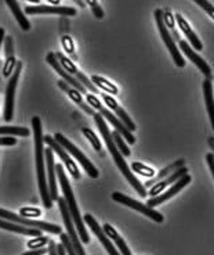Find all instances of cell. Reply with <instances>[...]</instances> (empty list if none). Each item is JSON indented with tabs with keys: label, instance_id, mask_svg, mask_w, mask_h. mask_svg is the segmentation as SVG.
Returning a JSON list of instances; mask_svg holds the SVG:
<instances>
[{
	"label": "cell",
	"instance_id": "32",
	"mask_svg": "<svg viewBox=\"0 0 214 255\" xmlns=\"http://www.w3.org/2000/svg\"><path fill=\"white\" fill-rule=\"evenodd\" d=\"M112 136H114L115 144H116V147L119 148V151L122 153V155H126V157H129V155L132 154V151H130L129 146H127L126 143H125V140H123V136H122L118 130H115L114 133H112Z\"/></svg>",
	"mask_w": 214,
	"mask_h": 255
},
{
	"label": "cell",
	"instance_id": "15",
	"mask_svg": "<svg viewBox=\"0 0 214 255\" xmlns=\"http://www.w3.org/2000/svg\"><path fill=\"white\" fill-rule=\"evenodd\" d=\"M25 14H57V15H76V10L72 7H65V6H58L53 7L49 4H39V6H26L25 7Z\"/></svg>",
	"mask_w": 214,
	"mask_h": 255
},
{
	"label": "cell",
	"instance_id": "4",
	"mask_svg": "<svg viewBox=\"0 0 214 255\" xmlns=\"http://www.w3.org/2000/svg\"><path fill=\"white\" fill-rule=\"evenodd\" d=\"M0 218L4 219V221H8V222L19 223L22 226H26V228H33V229L44 230V232H49V233H54V235H61L63 230L58 225H53V223L43 222V221H32V219H28V218H22L19 215H15L10 211L3 210L0 208Z\"/></svg>",
	"mask_w": 214,
	"mask_h": 255
},
{
	"label": "cell",
	"instance_id": "3",
	"mask_svg": "<svg viewBox=\"0 0 214 255\" xmlns=\"http://www.w3.org/2000/svg\"><path fill=\"white\" fill-rule=\"evenodd\" d=\"M56 171H57L58 176H60V185H61V189H63L64 198L67 201V205H68V210L71 212V217H72V221L75 223L76 229H77V233L79 236L82 237V242L87 244L90 242V237H88V233L86 228H84V222L82 221V217H80V212L77 210V204H76L75 196H73V191H72V187H71V183L67 175L64 172L63 165H56Z\"/></svg>",
	"mask_w": 214,
	"mask_h": 255
},
{
	"label": "cell",
	"instance_id": "48",
	"mask_svg": "<svg viewBox=\"0 0 214 255\" xmlns=\"http://www.w3.org/2000/svg\"><path fill=\"white\" fill-rule=\"evenodd\" d=\"M76 3H77L79 6H84V3H83V1H80V0H76Z\"/></svg>",
	"mask_w": 214,
	"mask_h": 255
},
{
	"label": "cell",
	"instance_id": "42",
	"mask_svg": "<svg viewBox=\"0 0 214 255\" xmlns=\"http://www.w3.org/2000/svg\"><path fill=\"white\" fill-rule=\"evenodd\" d=\"M49 253V249H39V250H31V251H28L25 254L22 255H44Z\"/></svg>",
	"mask_w": 214,
	"mask_h": 255
},
{
	"label": "cell",
	"instance_id": "35",
	"mask_svg": "<svg viewBox=\"0 0 214 255\" xmlns=\"http://www.w3.org/2000/svg\"><path fill=\"white\" fill-rule=\"evenodd\" d=\"M42 215V211L39 208H31V207H24L19 210V217L22 218H38Z\"/></svg>",
	"mask_w": 214,
	"mask_h": 255
},
{
	"label": "cell",
	"instance_id": "9",
	"mask_svg": "<svg viewBox=\"0 0 214 255\" xmlns=\"http://www.w3.org/2000/svg\"><path fill=\"white\" fill-rule=\"evenodd\" d=\"M58 205H60V211H61V215H63L64 223H65V228H67V233L71 239V243L73 246V250L76 251L77 255H86L84 250L82 247V243L79 240V237L76 235L75 226H73V221H72V217H71V212L68 210V205H67V201L65 198H58Z\"/></svg>",
	"mask_w": 214,
	"mask_h": 255
},
{
	"label": "cell",
	"instance_id": "25",
	"mask_svg": "<svg viewBox=\"0 0 214 255\" xmlns=\"http://www.w3.org/2000/svg\"><path fill=\"white\" fill-rule=\"evenodd\" d=\"M104 233L107 235L108 239L109 240H112V242H115V244L118 246V249L120 250V254L122 255H132V251H130V249L127 247V244L125 243V240L122 239V237L119 236V233L116 232V230L111 226V225H108V223H105L104 225Z\"/></svg>",
	"mask_w": 214,
	"mask_h": 255
},
{
	"label": "cell",
	"instance_id": "33",
	"mask_svg": "<svg viewBox=\"0 0 214 255\" xmlns=\"http://www.w3.org/2000/svg\"><path fill=\"white\" fill-rule=\"evenodd\" d=\"M82 133L84 134L86 137H87L88 141H90V143L93 144V147H94L97 151H101V148H102V144H101L100 139H98V137L95 136V133L93 132V130H91V129H90V128H83Z\"/></svg>",
	"mask_w": 214,
	"mask_h": 255
},
{
	"label": "cell",
	"instance_id": "43",
	"mask_svg": "<svg viewBox=\"0 0 214 255\" xmlns=\"http://www.w3.org/2000/svg\"><path fill=\"white\" fill-rule=\"evenodd\" d=\"M206 159H208V164H209V168H210V171L213 173V178H214V154H208L206 155Z\"/></svg>",
	"mask_w": 214,
	"mask_h": 255
},
{
	"label": "cell",
	"instance_id": "17",
	"mask_svg": "<svg viewBox=\"0 0 214 255\" xmlns=\"http://www.w3.org/2000/svg\"><path fill=\"white\" fill-rule=\"evenodd\" d=\"M44 157L47 161V173H49V191L53 201H58L57 180H56V164H54V154L50 147L44 150Z\"/></svg>",
	"mask_w": 214,
	"mask_h": 255
},
{
	"label": "cell",
	"instance_id": "13",
	"mask_svg": "<svg viewBox=\"0 0 214 255\" xmlns=\"http://www.w3.org/2000/svg\"><path fill=\"white\" fill-rule=\"evenodd\" d=\"M84 223H87L88 226H90V229L93 230V233H94L95 236L98 237V240L101 242V244L105 247V250L108 251V254L109 255H120L119 251L115 249V246L111 243V240L108 239V236L104 233V229L101 228L98 222L95 221L94 218L91 217L90 214H86L84 215Z\"/></svg>",
	"mask_w": 214,
	"mask_h": 255
},
{
	"label": "cell",
	"instance_id": "7",
	"mask_svg": "<svg viewBox=\"0 0 214 255\" xmlns=\"http://www.w3.org/2000/svg\"><path fill=\"white\" fill-rule=\"evenodd\" d=\"M112 200H115L116 203H119V204H123L129 207V208H133V210L139 211L141 214H144L145 217L151 218L153 222L157 223H162L164 221L163 215L160 214V212H157L151 207H148V205L143 204V203H140L137 200H133L132 197H127L125 196L123 193H119V191H115L114 194H112Z\"/></svg>",
	"mask_w": 214,
	"mask_h": 255
},
{
	"label": "cell",
	"instance_id": "39",
	"mask_svg": "<svg viewBox=\"0 0 214 255\" xmlns=\"http://www.w3.org/2000/svg\"><path fill=\"white\" fill-rule=\"evenodd\" d=\"M63 46H64V49L67 50V53L68 54H75V46H73V40L71 39V36H68V35H64L63 36Z\"/></svg>",
	"mask_w": 214,
	"mask_h": 255
},
{
	"label": "cell",
	"instance_id": "46",
	"mask_svg": "<svg viewBox=\"0 0 214 255\" xmlns=\"http://www.w3.org/2000/svg\"><path fill=\"white\" fill-rule=\"evenodd\" d=\"M4 33H6L4 29H3V28H0V47H1V45L4 43V38H6V36H4Z\"/></svg>",
	"mask_w": 214,
	"mask_h": 255
},
{
	"label": "cell",
	"instance_id": "26",
	"mask_svg": "<svg viewBox=\"0 0 214 255\" xmlns=\"http://www.w3.org/2000/svg\"><path fill=\"white\" fill-rule=\"evenodd\" d=\"M6 4L10 7V10L13 11L14 17L15 19L18 21L19 26H21V29L22 31H29L31 29V24H29V21L26 18V14L21 10V6H19V3L17 1H14V0H6Z\"/></svg>",
	"mask_w": 214,
	"mask_h": 255
},
{
	"label": "cell",
	"instance_id": "23",
	"mask_svg": "<svg viewBox=\"0 0 214 255\" xmlns=\"http://www.w3.org/2000/svg\"><path fill=\"white\" fill-rule=\"evenodd\" d=\"M203 96H205V104L208 110L209 118L212 122V128L214 129V93H213V83L210 79L203 81Z\"/></svg>",
	"mask_w": 214,
	"mask_h": 255
},
{
	"label": "cell",
	"instance_id": "14",
	"mask_svg": "<svg viewBox=\"0 0 214 255\" xmlns=\"http://www.w3.org/2000/svg\"><path fill=\"white\" fill-rule=\"evenodd\" d=\"M178 45H180V47H181V50L184 51V54H185V56H187L192 63L195 64L202 74L206 77V79H210V81H212V68L209 67V64L206 63V61H205V60H203L198 53H195V51L192 50V47H191V45H188V42H187V40H181Z\"/></svg>",
	"mask_w": 214,
	"mask_h": 255
},
{
	"label": "cell",
	"instance_id": "19",
	"mask_svg": "<svg viewBox=\"0 0 214 255\" xmlns=\"http://www.w3.org/2000/svg\"><path fill=\"white\" fill-rule=\"evenodd\" d=\"M100 114L102 115L104 118H107L108 121H109L111 124H112V125H114L115 129H116V130H118V132H119V133L122 134L123 137H126V140H127V143H129V144H134V143H136V137H134V134H133L132 132H130V130L127 129L126 125H125L123 122L120 121L118 117H115V115L112 114V113H111L109 110L104 107L102 110H100Z\"/></svg>",
	"mask_w": 214,
	"mask_h": 255
},
{
	"label": "cell",
	"instance_id": "2",
	"mask_svg": "<svg viewBox=\"0 0 214 255\" xmlns=\"http://www.w3.org/2000/svg\"><path fill=\"white\" fill-rule=\"evenodd\" d=\"M32 128H33V134H35V158H36V172H38V182L40 196L43 200V204L46 208L53 207V200L50 197L49 191V183L46 178V169H44V148H43V132H42V122L39 117L32 118Z\"/></svg>",
	"mask_w": 214,
	"mask_h": 255
},
{
	"label": "cell",
	"instance_id": "27",
	"mask_svg": "<svg viewBox=\"0 0 214 255\" xmlns=\"http://www.w3.org/2000/svg\"><path fill=\"white\" fill-rule=\"evenodd\" d=\"M90 79H91V82L94 83L98 89H104L105 93H109V95H118V93H119V89L115 86L114 83H111L109 81H107L105 78L100 77V75H93Z\"/></svg>",
	"mask_w": 214,
	"mask_h": 255
},
{
	"label": "cell",
	"instance_id": "36",
	"mask_svg": "<svg viewBox=\"0 0 214 255\" xmlns=\"http://www.w3.org/2000/svg\"><path fill=\"white\" fill-rule=\"evenodd\" d=\"M60 239H61V243H63L64 249L67 251V254L68 255H77L76 254V251L73 250V246H72V243H71L70 236L67 235V233H61L60 235Z\"/></svg>",
	"mask_w": 214,
	"mask_h": 255
},
{
	"label": "cell",
	"instance_id": "21",
	"mask_svg": "<svg viewBox=\"0 0 214 255\" xmlns=\"http://www.w3.org/2000/svg\"><path fill=\"white\" fill-rule=\"evenodd\" d=\"M174 17H176V22L178 24V26H180L181 32H184V33H185L187 39H188L189 42L192 43V47H194L195 50L201 51L202 49H203V45H202V42L199 40V38L196 36L195 32L192 31V28L189 26V24L187 22V19L184 18L181 14H176Z\"/></svg>",
	"mask_w": 214,
	"mask_h": 255
},
{
	"label": "cell",
	"instance_id": "34",
	"mask_svg": "<svg viewBox=\"0 0 214 255\" xmlns=\"http://www.w3.org/2000/svg\"><path fill=\"white\" fill-rule=\"evenodd\" d=\"M50 243V239L49 237H44V236H39L35 237V239H32L31 242L26 243V246L29 247L31 250H39V249H43L46 244H49Z\"/></svg>",
	"mask_w": 214,
	"mask_h": 255
},
{
	"label": "cell",
	"instance_id": "10",
	"mask_svg": "<svg viewBox=\"0 0 214 255\" xmlns=\"http://www.w3.org/2000/svg\"><path fill=\"white\" fill-rule=\"evenodd\" d=\"M43 140L46 144H49V147H50L54 153H57V155L60 157V158L63 159L64 164H65V166H67V169L70 171L71 176L75 179H80V171H79V168L76 166L75 161L70 157L68 151H67L64 147L60 146L57 141H56V139H54V137H51V136H49V134H47V136H44Z\"/></svg>",
	"mask_w": 214,
	"mask_h": 255
},
{
	"label": "cell",
	"instance_id": "31",
	"mask_svg": "<svg viewBox=\"0 0 214 255\" xmlns=\"http://www.w3.org/2000/svg\"><path fill=\"white\" fill-rule=\"evenodd\" d=\"M132 171L133 172H137L139 175H143V176H146V178L155 176V169H153V168L144 165V164L137 162V161H134L132 164Z\"/></svg>",
	"mask_w": 214,
	"mask_h": 255
},
{
	"label": "cell",
	"instance_id": "6",
	"mask_svg": "<svg viewBox=\"0 0 214 255\" xmlns=\"http://www.w3.org/2000/svg\"><path fill=\"white\" fill-rule=\"evenodd\" d=\"M54 139H56V141H57L60 146L64 147V148H65L71 155H73V157H75V158L82 164V166L84 168V171L87 172V175L90 176V178H93V179L98 178V175H100L98 169L93 165V162H91V161H90V159H88L87 157H86V155H84V154H83L82 151L75 146V144H72V143H71V141L61 133H56Z\"/></svg>",
	"mask_w": 214,
	"mask_h": 255
},
{
	"label": "cell",
	"instance_id": "24",
	"mask_svg": "<svg viewBox=\"0 0 214 255\" xmlns=\"http://www.w3.org/2000/svg\"><path fill=\"white\" fill-rule=\"evenodd\" d=\"M184 164H185V161H184L183 158L181 159H177V161H174L173 164H170L169 166H166V168H163L160 172L157 173L155 178H152L151 180H148L146 183H145V187H152V186H155L157 183V182H160V180H163L164 178H167V176H170L171 173H174L178 169V168H181V166H184Z\"/></svg>",
	"mask_w": 214,
	"mask_h": 255
},
{
	"label": "cell",
	"instance_id": "1",
	"mask_svg": "<svg viewBox=\"0 0 214 255\" xmlns=\"http://www.w3.org/2000/svg\"><path fill=\"white\" fill-rule=\"evenodd\" d=\"M94 121L95 124H97L98 129H100V132L101 134H102V137H104V140H105V143H107L108 150H109V153H111V155H112L115 164H116L118 168L120 169V172L125 175V178L129 180V183L134 187V190L137 191L141 197H146V196H148V191L145 190V186L140 182L139 179L134 176V173H133V171L130 169V166L126 164V159H125V157H123L122 153L119 151V148H118L116 144H115L114 136H112V133L109 132V129H108L107 127V122L104 121V117H102L100 113H98V114L95 113Z\"/></svg>",
	"mask_w": 214,
	"mask_h": 255
},
{
	"label": "cell",
	"instance_id": "44",
	"mask_svg": "<svg viewBox=\"0 0 214 255\" xmlns=\"http://www.w3.org/2000/svg\"><path fill=\"white\" fill-rule=\"evenodd\" d=\"M49 255H58L57 244L53 240H50V243H49Z\"/></svg>",
	"mask_w": 214,
	"mask_h": 255
},
{
	"label": "cell",
	"instance_id": "37",
	"mask_svg": "<svg viewBox=\"0 0 214 255\" xmlns=\"http://www.w3.org/2000/svg\"><path fill=\"white\" fill-rule=\"evenodd\" d=\"M86 99H87V104L93 110L100 111V110L104 109V106H102L101 100H98V97H97L95 95H93V93H87V95H86Z\"/></svg>",
	"mask_w": 214,
	"mask_h": 255
},
{
	"label": "cell",
	"instance_id": "18",
	"mask_svg": "<svg viewBox=\"0 0 214 255\" xmlns=\"http://www.w3.org/2000/svg\"><path fill=\"white\" fill-rule=\"evenodd\" d=\"M188 173V168L187 166H181V168H178L176 172L171 173L170 176H167V178H164L163 180H160V182H157L156 185L152 186V189L148 191V194L151 196V197H156L160 194V191H163L167 186L174 185L178 179H181L184 175H187Z\"/></svg>",
	"mask_w": 214,
	"mask_h": 255
},
{
	"label": "cell",
	"instance_id": "16",
	"mask_svg": "<svg viewBox=\"0 0 214 255\" xmlns=\"http://www.w3.org/2000/svg\"><path fill=\"white\" fill-rule=\"evenodd\" d=\"M101 97H102V100L105 102V104H107L109 109L114 111L115 114H116V117L119 118L120 121L123 122L125 125H126V128L130 130V132H136V129H137V127H136V124L133 122V120L129 117V114H127L125 110L120 107L119 104L116 103V100H115L114 97H111V96L108 95V93H102L101 95Z\"/></svg>",
	"mask_w": 214,
	"mask_h": 255
},
{
	"label": "cell",
	"instance_id": "28",
	"mask_svg": "<svg viewBox=\"0 0 214 255\" xmlns=\"http://www.w3.org/2000/svg\"><path fill=\"white\" fill-rule=\"evenodd\" d=\"M174 19H176V17L173 15V13H171L169 8H166L163 11L164 25H166V28H167L169 31H171V38L180 43V42H181V38H180V35H178L176 31V22H174Z\"/></svg>",
	"mask_w": 214,
	"mask_h": 255
},
{
	"label": "cell",
	"instance_id": "20",
	"mask_svg": "<svg viewBox=\"0 0 214 255\" xmlns=\"http://www.w3.org/2000/svg\"><path fill=\"white\" fill-rule=\"evenodd\" d=\"M58 86H60V88H61V89H63L64 92L67 93V95L70 96L71 100H73V102H75L76 104H77V106H79V107L83 110V111H86L88 115H93V117H94L95 111L91 109L90 106H88L87 103H84V100L82 99V93H80L79 90L73 89L72 86H70L68 83L64 82V81H58Z\"/></svg>",
	"mask_w": 214,
	"mask_h": 255
},
{
	"label": "cell",
	"instance_id": "45",
	"mask_svg": "<svg viewBox=\"0 0 214 255\" xmlns=\"http://www.w3.org/2000/svg\"><path fill=\"white\" fill-rule=\"evenodd\" d=\"M57 251H58V255H68L67 254V251L64 249L63 244H57Z\"/></svg>",
	"mask_w": 214,
	"mask_h": 255
},
{
	"label": "cell",
	"instance_id": "12",
	"mask_svg": "<svg viewBox=\"0 0 214 255\" xmlns=\"http://www.w3.org/2000/svg\"><path fill=\"white\" fill-rule=\"evenodd\" d=\"M191 180H192V178L189 176L188 173H187V175H184L183 178L178 179L174 185H171L170 189H167V190L164 191L163 194H159V196H156V197H152L151 200H148V207L153 208V207H157L159 204H162V203H164V201H167L169 198H171L173 196H176L177 193H180L181 189H184L185 186L189 185V183H191Z\"/></svg>",
	"mask_w": 214,
	"mask_h": 255
},
{
	"label": "cell",
	"instance_id": "40",
	"mask_svg": "<svg viewBox=\"0 0 214 255\" xmlns=\"http://www.w3.org/2000/svg\"><path fill=\"white\" fill-rule=\"evenodd\" d=\"M87 4L93 8V14H94L97 18H104V10L101 8V6L95 0H88Z\"/></svg>",
	"mask_w": 214,
	"mask_h": 255
},
{
	"label": "cell",
	"instance_id": "47",
	"mask_svg": "<svg viewBox=\"0 0 214 255\" xmlns=\"http://www.w3.org/2000/svg\"><path fill=\"white\" fill-rule=\"evenodd\" d=\"M1 65H3V63L0 61V85H1V71H3V68H1Z\"/></svg>",
	"mask_w": 214,
	"mask_h": 255
},
{
	"label": "cell",
	"instance_id": "41",
	"mask_svg": "<svg viewBox=\"0 0 214 255\" xmlns=\"http://www.w3.org/2000/svg\"><path fill=\"white\" fill-rule=\"evenodd\" d=\"M17 139L15 136H3L0 137V146H15Z\"/></svg>",
	"mask_w": 214,
	"mask_h": 255
},
{
	"label": "cell",
	"instance_id": "30",
	"mask_svg": "<svg viewBox=\"0 0 214 255\" xmlns=\"http://www.w3.org/2000/svg\"><path fill=\"white\" fill-rule=\"evenodd\" d=\"M0 134L4 136H24L28 137L29 136V129L22 127H0Z\"/></svg>",
	"mask_w": 214,
	"mask_h": 255
},
{
	"label": "cell",
	"instance_id": "11",
	"mask_svg": "<svg viewBox=\"0 0 214 255\" xmlns=\"http://www.w3.org/2000/svg\"><path fill=\"white\" fill-rule=\"evenodd\" d=\"M46 60H47V63L50 64L54 70L57 71V74L60 75V77L63 78L64 82L68 83V85L72 86L73 89L79 90L82 95H87V89H86V88H84V86H83L82 83L79 82L77 79H75V78L72 77L71 74H68L67 71L64 70L63 67H61V64H60V61H58L57 56H56L54 53H49V54H47V57H46Z\"/></svg>",
	"mask_w": 214,
	"mask_h": 255
},
{
	"label": "cell",
	"instance_id": "29",
	"mask_svg": "<svg viewBox=\"0 0 214 255\" xmlns=\"http://www.w3.org/2000/svg\"><path fill=\"white\" fill-rule=\"evenodd\" d=\"M56 56H57L58 61H60V64H61V67H63L64 70L67 71L68 74H71L72 77L75 78V79L77 78V75H79V74L82 72V71L77 70V67H76L75 64L72 63L70 58L65 57L63 53H56Z\"/></svg>",
	"mask_w": 214,
	"mask_h": 255
},
{
	"label": "cell",
	"instance_id": "8",
	"mask_svg": "<svg viewBox=\"0 0 214 255\" xmlns=\"http://www.w3.org/2000/svg\"><path fill=\"white\" fill-rule=\"evenodd\" d=\"M21 70H22V61H18L15 65L14 74L7 82L6 103H4V121L6 122L11 121L14 117V97H15V89H17V82H18Z\"/></svg>",
	"mask_w": 214,
	"mask_h": 255
},
{
	"label": "cell",
	"instance_id": "5",
	"mask_svg": "<svg viewBox=\"0 0 214 255\" xmlns=\"http://www.w3.org/2000/svg\"><path fill=\"white\" fill-rule=\"evenodd\" d=\"M155 19H156V25L159 28V32H160V36L163 39L164 45L167 47V50L170 51V56L174 60V63H176L177 67H180V68H183L185 67V60L181 56V53L178 50V47L174 45V39L171 38L170 31L166 28L164 25V21H163V10H160V8H157L155 10Z\"/></svg>",
	"mask_w": 214,
	"mask_h": 255
},
{
	"label": "cell",
	"instance_id": "38",
	"mask_svg": "<svg viewBox=\"0 0 214 255\" xmlns=\"http://www.w3.org/2000/svg\"><path fill=\"white\" fill-rule=\"evenodd\" d=\"M195 3L203 8V11H206L209 14L210 18L214 19V4H212L208 0H195Z\"/></svg>",
	"mask_w": 214,
	"mask_h": 255
},
{
	"label": "cell",
	"instance_id": "22",
	"mask_svg": "<svg viewBox=\"0 0 214 255\" xmlns=\"http://www.w3.org/2000/svg\"><path fill=\"white\" fill-rule=\"evenodd\" d=\"M0 228H1V229L10 230V232H15V233H19V235H25V236H33V237L42 236V232H40L39 229L26 228V226L19 225V223L8 222V221L1 219V218H0Z\"/></svg>",
	"mask_w": 214,
	"mask_h": 255
}]
</instances>
